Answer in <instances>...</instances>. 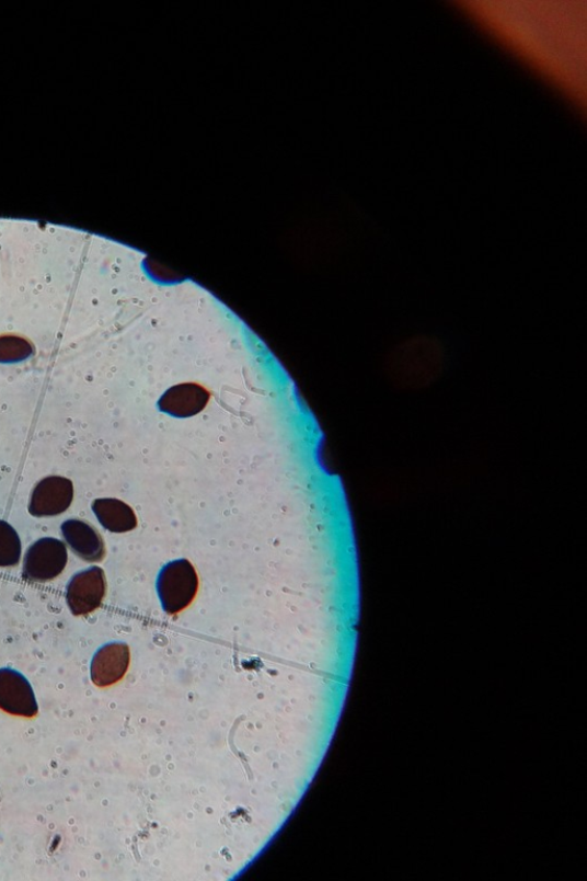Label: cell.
<instances>
[{
  "mask_svg": "<svg viewBox=\"0 0 587 881\" xmlns=\"http://www.w3.org/2000/svg\"><path fill=\"white\" fill-rule=\"evenodd\" d=\"M0 709L8 714L34 718L38 713V703L31 683L21 673L0 670Z\"/></svg>",
  "mask_w": 587,
  "mask_h": 881,
  "instance_id": "cell-5",
  "label": "cell"
},
{
  "mask_svg": "<svg viewBox=\"0 0 587 881\" xmlns=\"http://www.w3.org/2000/svg\"><path fill=\"white\" fill-rule=\"evenodd\" d=\"M73 500V484L64 477L54 476L41 480L34 488L30 503L33 517L60 516Z\"/></svg>",
  "mask_w": 587,
  "mask_h": 881,
  "instance_id": "cell-4",
  "label": "cell"
},
{
  "mask_svg": "<svg viewBox=\"0 0 587 881\" xmlns=\"http://www.w3.org/2000/svg\"><path fill=\"white\" fill-rule=\"evenodd\" d=\"M157 591L163 610L168 616L180 615L197 597L199 577L187 559L169 562L162 568Z\"/></svg>",
  "mask_w": 587,
  "mask_h": 881,
  "instance_id": "cell-1",
  "label": "cell"
},
{
  "mask_svg": "<svg viewBox=\"0 0 587 881\" xmlns=\"http://www.w3.org/2000/svg\"><path fill=\"white\" fill-rule=\"evenodd\" d=\"M22 545L16 530L5 520H0V568L11 569L19 565Z\"/></svg>",
  "mask_w": 587,
  "mask_h": 881,
  "instance_id": "cell-9",
  "label": "cell"
},
{
  "mask_svg": "<svg viewBox=\"0 0 587 881\" xmlns=\"http://www.w3.org/2000/svg\"><path fill=\"white\" fill-rule=\"evenodd\" d=\"M65 544L79 558L88 562H100L106 556L104 538L89 523L69 519L61 525Z\"/></svg>",
  "mask_w": 587,
  "mask_h": 881,
  "instance_id": "cell-7",
  "label": "cell"
},
{
  "mask_svg": "<svg viewBox=\"0 0 587 881\" xmlns=\"http://www.w3.org/2000/svg\"><path fill=\"white\" fill-rule=\"evenodd\" d=\"M103 569L92 567L73 575L66 586V602L72 616L84 617L100 608L106 597Z\"/></svg>",
  "mask_w": 587,
  "mask_h": 881,
  "instance_id": "cell-3",
  "label": "cell"
},
{
  "mask_svg": "<svg viewBox=\"0 0 587 881\" xmlns=\"http://www.w3.org/2000/svg\"><path fill=\"white\" fill-rule=\"evenodd\" d=\"M34 346L27 339L16 335L0 336V363H18L30 358Z\"/></svg>",
  "mask_w": 587,
  "mask_h": 881,
  "instance_id": "cell-11",
  "label": "cell"
},
{
  "mask_svg": "<svg viewBox=\"0 0 587 881\" xmlns=\"http://www.w3.org/2000/svg\"><path fill=\"white\" fill-rule=\"evenodd\" d=\"M68 562L66 545L54 537H44L32 545L23 558L22 576L34 582H48L62 574Z\"/></svg>",
  "mask_w": 587,
  "mask_h": 881,
  "instance_id": "cell-2",
  "label": "cell"
},
{
  "mask_svg": "<svg viewBox=\"0 0 587 881\" xmlns=\"http://www.w3.org/2000/svg\"><path fill=\"white\" fill-rule=\"evenodd\" d=\"M206 403V396H199L197 391H194L193 396H166L161 408L176 417H188V415L200 412Z\"/></svg>",
  "mask_w": 587,
  "mask_h": 881,
  "instance_id": "cell-10",
  "label": "cell"
},
{
  "mask_svg": "<svg viewBox=\"0 0 587 881\" xmlns=\"http://www.w3.org/2000/svg\"><path fill=\"white\" fill-rule=\"evenodd\" d=\"M130 649L126 643H110L95 652L91 661V679L97 688H108L124 678L130 667Z\"/></svg>",
  "mask_w": 587,
  "mask_h": 881,
  "instance_id": "cell-6",
  "label": "cell"
},
{
  "mask_svg": "<svg viewBox=\"0 0 587 881\" xmlns=\"http://www.w3.org/2000/svg\"><path fill=\"white\" fill-rule=\"evenodd\" d=\"M91 507L97 522L111 533H128L138 526L135 511L119 500L97 499L93 501Z\"/></svg>",
  "mask_w": 587,
  "mask_h": 881,
  "instance_id": "cell-8",
  "label": "cell"
}]
</instances>
